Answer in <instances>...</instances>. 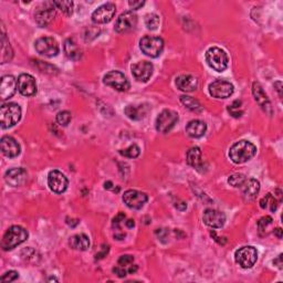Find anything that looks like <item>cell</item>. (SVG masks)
I'll list each match as a JSON object with an SVG mask.
<instances>
[{"label": "cell", "instance_id": "1", "mask_svg": "<svg viewBox=\"0 0 283 283\" xmlns=\"http://www.w3.org/2000/svg\"><path fill=\"white\" fill-rule=\"evenodd\" d=\"M257 153V147L251 142L239 141L233 144L229 151V156L235 164H244L251 159Z\"/></svg>", "mask_w": 283, "mask_h": 283}, {"label": "cell", "instance_id": "2", "mask_svg": "<svg viewBox=\"0 0 283 283\" xmlns=\"http://www.w3.org/2000/svg\"><path fill=\"white\" fill-rule=\"evenodd\" d=\"M28 239V231L20 226H12L3 235L1 247L5 251L12 250Z\"/></svg>", "mask_w": 283, "mask_h": 283}, {"label": "cell", "instance_id": "3", "mask_svg": "<svg viewBox=\"0 0 283 283\" xmlns=\"http://www.w3.org/2000/svg\"><path fill=\"white\" fill-rule=\"evenodd\" d=\"M21 118V109L16 103H7L0 110V121L2 129H9L15 126Z\"/></svg>", "mask_w": 283, "mask_h": 283}, {"label": "cell", "instance_id": "4", "mask_svg": "<svg viewBox=\"0 0 283 283\" xmlns=\"http://www.w3.org/2000/svg\"><path fill=\"white\" fill-rule=\"evenodd\" d=\"M206 61L209 67L217 72H224L228 68V56L223 49L212 47L206 52Z\"/></svg>", "mask_w": 283, "mask_h": 283}, {"label": "cell", "instance_id": "5", "mask_svg": "<svg viewBox=\"0 0 283 283\" xmlns=\"http://www.w3.org/2000/svg\"><path fill=\"white\" fill-rule=\"evenodd\" d=\"M139 47L144 55L151 58H157L161 56L164 49V41L159 37L154 36H146L141 40Z\"/></svg>", "mask_w": 283, "mask_h": 283}, {"label": "cell", "instance_id": "6", "mask_svg": "<svg viewBox=\"0 0 283 283\" xmlns=\"http://www.w3.org/2000/svg\"><path fill=\"white\" fill-rule=\"evenodd\" d=\"M235 260L241 268L250 269L256 264L258 260V252L257 249L251 245L243 247L239 250H237L235 253Z\"/></svg>", "mask_w": 283, "mask_h": 283}, {"label": "cell", "instance_id": "7", "mask_svg": "<svg viewBox=\"0 0 283 283\" xmlns=\"http://www.w3.org/2000/svg\"><path fill=\"white\" fill-rule=\"evenodd\" d=\"M35 48L39 55L47 57V58H52L56 57L60 51L59 43L52 37H42L36 41Z\"/></svg>", "mask_w": 283, "mask_h": 283}, {"label": "cell", "instance_id": "8", "mask_svg": "<svg viewBox=\"0 0 283 283\" xmlns=\"http://www.w3.org/2000/svg\"><path fill=\"white\" fill-rule=\"evenodd\" d=\"M178 122V114L175 111L164 110L156 118V130L159 133H168Z\"/></svg>", "mask_w": 283, "mask_h": 283}, {"label": "cell", "instance_id": "9", "mask_svg": "<svg viewBox=\"0 0 283 283\" xmlns=\"http://www.w3.org/2000/svg\"><path fill=\"white\" fill-rule=\"evenodd\" d=\"M104 84L113 88L120 92L127 91L130 89V82L127 81L126 76L120 71H111L104 76Z\"/></svg>", "mask_w": 283, "mask_h": 283}, {"label": "cell", "instance_id": "10", "mask_svg": "<svg viewBox=\"0 0 283 283\" xmlns=\"http://www.w3.org/2000/svg\"><path fill=\"white\" fill-rule=\"evenodd\" d=\"M116 12V7L114 3H104L97 8V9L92 14V21L94 23L102 24L108 23L114 18Z\"/></svg>", "mask_w": 283, "mask_h": 283}, {"label": "cell", "instance_id": "11", "mask_svg": "<svg viewBox=\"0 0 283 283\" xmlns=\"http://www.w3.org/2000/svg\"><path fill=\"white\" fill-rule=\"evenodd\" d=\"M147 195L145 192L130 189L123 195V202L131 209H141L147 202Z\"/></svg>", "mask_w": 283, "mask_h": 283}, {"label": "cell", "instance_id": "12", "mask_svg": "<svg viewBox=\"0 0 283 283\" xmlns=\"http://www.w3.org/2000/svg\"><path fill=\"white\" fill-rule=\"evenodd\" d=\"M209 93L212 97L227 98L232 95L233 85L225 80H217L209 85Z\"/></svg>", "mask_w": 283, "mask_h": 283}, {"label": "cell", "instance_id": "13", "mask_svg": "<svg viewBox=\"0 0 283 283\" xmlns=\"http://www.w3.org/2000/svg\"><path fill=\"white\" fill-rule=\"evenodd\" d=\"M68 178L59 170H51L48 175V185L56 194H62L68 188Z\"/></svg>", "mask_w": 283, "mask_h": 283}, {"label": "cell", "instance_id": "14", "mask_svg": "<svg viewBox=\"0 0 283 283\" xmlns=\"http://www.w3.org/2000/svg\"><path fill=\"white\" fill-rule=\"evenodd\" d=\"M132 73L135 79L139 82H147L153 75L154 67L149 61H141L132 65Z\"/></svg>", "mask_w": 283, "mask_h": 283}, {"label": "cell", "instance_id": "15", "mask_svg": "<svg viewBox=\"0 0 283 283\" xmlns=\"http://www.w3.org/2000/svg\"><path fill=\"white\" fill-rule=\"evenodd\" d=\"M137 24V16L133 11H126L118 17L115 23V30L117 32H126L133 30Z\"/></svg>", "mask_w": 283, "mask_h": 283}, {"label": "cell", "instance_id": "16", "mask_svg": "<svg viewBox=\"0 0 283 283\" xmlns=\"http://www.w3.org/2000/svg\"><path fill=\"white\" fill-rule=\"evenodd\" d=\"M18 90L23 96H34L37 93V83L35 77L23 73L18 77Z\"/></svg>", "mask_w": 283, "mask_h": 283}, {"label": "cell", "instance_id": "17", "mask_svg": "<svg viewBox=\"0 0 283 283\" xmlns=\"http://www.w3.org/2000/svg\"><path fill=\"white\" fill-rule=\"evenodd\" d=\"M18 87V81L12 75H5L1 77V84H0V97L2 101L9 100L14 96L16 90Z\"/></svg>", "mask_w": 283, "mask_h": 283}, {"label": "cell", "instance_id": "18", "mask_svg": "<svg viewBox=\"0 0 283 283\" xmlns=\"http://www.w3.org/2000/svg\"><path fill=\"white\" fill-rule=\"evenodd\" d=\"M204 223L208 227L211 228H221L226 223V215L223 211L216 210V209H207L204 212Z\"/></svg>", "mask_w": 283, "mask_h": 283}, {"label": "cell", "instance_id": "19", "mask_svg": "<svg viewBox=\"0 0 283 283\" xmlns=\"http://www.w3.org/2000/svg\"><path fill=\"white\" fill-rule=\"evenodd\" d=\"M27 171L23 168H11L5 174V179L8 185L12 187H18L23 185L27 180Z\"/></svg>", "mask_w": 283, "mask_h": 283}, {"label": "cell", "instance_id": "20", "mask_svg": "<svg viewBox=\"0 0 283 283\" xmlns=\"http://www.w3.org/2000/svg\"><path fill=\"white\" fill-rule=\"evenodd\" d=\"M0 146H1L2 154L9 158L17 157L21 151L18 142L11 136H3L0 142Z\"/></svg>", "mask_w": 283, "mask_h": 283}, {"label": "cell", "instance_id": "21", "mask_svg": "<svg viewBox=\"0 0 283 283\" xmlns=\"http://www.w3.org/2000/svg\"><path fill=\"white\" fill-rule=\"evenodd\" d=\"M252 93L254 98H256V101L258 102V104H259L265 112L271 113V103H270V100L268 96H266V94L264 93L260 83L254 82L252 84Z\"/></svg>", "mask_w": 283, "mask_h": 283}, {"label": "cell", "instance_id": "22", "mask_svg": "<svg viewBox=\"0 0 283 283\" xmlns=\"http://www.w3.org/2000/svg\"><path fill=\"white\" fill-rule=\"evenodd\" d=\"M176 87H177L180 91L192 92L195 91L197 87H198V80L190 75H179L177 79H176Z\"/></svg>", "mask_w": 283, "mask_h": 283}, {"label": "cell", "instance_id": "23", "mask_svg": "<svg viewBox=\"0 0 283 283\" xmlns=\"http://www.w3.org/2000/svg\"><path fill=\"white\" fill-rule=\"evenodd\" d=\"M56 17V9L53 7L41 8L36 12V22L38 23L39 27H47L50 23L53 18Z\"/></svg>", "mask_w": 283, "mask_h": 283}, {"label": "cell", "instance_id": "24", "mask_svg": "<svg viewBox=\"0 0 283 283\" xmlns=\"http://www.w3.org/2000/svg\"><path fill=\"white\" fill-rule=\"evenodd\" d=\"M207 131L206 123L200 120H192L186 126V133L192 138H199L205 135Z\"/></svg>", "mask_w": 283, "mask_h": 283}, {"label": "cell", "instance_id": "25", "mask_svg": "<svg viewBox=\"0 0 283 283\" xmlns=\"http://www.w3.org/2000/svg\"><path fill=\"white\" fill-rule=\"evenodd\" d=\"M241 189H243L244 196L245 197V198L253 199L260 190V183L254 178H249V179L247 178L244 185L241 186Z\"/></svg>", "mask_w": 283, "mask_h": 283}, {"label": "cell", "instance_id": "26", "mask_svg": "<svg viewBox=\"0 0 283 283\" xmlns=\"http://www.w3.org/2000/svg\"><path fill=\"white\" fill-rule=\"evenodd\" d=\"M186 161L188 163V165L194 167L197 170L203 168L204 163L202 159V151H200L199 147H192V149L187 151Z\"/></svg>", "mask_w": 283, "mask_h": 283}, {"label": "cell", "instance_id": "27", "mask_svg": "<svg viewBox=\"0 0 283 283\" xmlns=\"http://www.w3.org/2000/svg\"><path fill=\"white\" fill-rule=\"evenodd\" d=\"M69 245L72 249L84 251V250H87L90 247V239L87 235L80 233V235H75L70 238Z\"/></svg>", "mask_w": 283, "mask_h": 283}, {"label": "cell", "instance_id": "28", "mask_svg": "<svg viewBox=\"0 0 283 283\" xmlns=\"http://www.w3.org/2000/svg\"><path fill=\"white\" fill-rule=\"evenodd\" d=\"M146 112L147 111L144 105H138V106L129 105V106H126V109H125L126 116L134 121L142 120V118L146 115Z\"/></svg>", "mask_w": 283, "mask_h": 283}, {"label": "cell", "instance_id": "29", "mask_svg": "<svg viewBox=\"0 0 283 283\" xmlns=\"http://www.w3.org/2000/svg\"><path fill=\"white\" fill-rule=\"evenodd\" d=\"M64 51L70 59L79 60L81 58V50L73 39H68L65 41Z\"/></svg>", "mask_w": 283, "mask_h": 283}, {"label": "cell", "instance_id": "30", "mask_svg": "<svg viewBox=\"0 0 283 283\" xmlns=\"http://www.w3.org/2000/svg\"><path fill=\"white\" fill-rule=\"evenodd\" d=\"M12 57H14V51H12L6 35L3 34L1 37V63H6L8 61H10Z\"/></svg>", "mask_w": 283, "mask_h": 283}, {"label": "cell", "instance_id": "31", "mask_svg": "<svg viewBox=\"0 0 283 283\" xmlns=\"http://www.w3.org/2000/svg\"><path fill=\"white\" fill-rule=\"evenodd\" d=\"M260 207L262 209H269L271 211H276L278 208V202L276 197L271 194L265 195L264 198L260 200Z\"/></svg>", "mask_w": 283, "mask_h": 283}, {"label": "cell", "instance_id": "32", "mask_svg": "<svg viewBox=\"0 0 283 283\" xmlns=\"http://www.w3.org/2000/svg\"><path fill=\"white\" fill-rule=\"evenodd\" d=\"M180 102H182V103L185 105L188 110L194 111V112H200V111L203 110L199 102L191 96H186V95L180 96Z\"/></svg>", "mask_w": 283, "mask_h": 283}, {"label": "cell", "instance_id": "33", "mask_svg": "<svg viewBox=\"0 0 283 283\" xmlns=\"http://www.w3.org/2000/svg\"><path fill=\"white\" fill-rule=\"evenodd\" d=\"M53 6H56L58 9L63 12L64 15L71 16L73 12V2L72 1H55Z\"/></svg>", "mask_w": 283, "mask_h": 283}, {"label": "cell", "instance_id": "34", "mask_svg": "<svg viewBox=\"0 0 283 283\" xmlns=\"http://www.w3.org/2000/svg\"><path fill=\"white\" fill-rule=\"evenodd\" d=\"M245 179H247V177L243 174H233L228 178V183L230 184L232 187L241 188V186L245 184Z\"/></svg>", "mask_w": 283, "mask_h": 283}, {"label": "cell", "instance_id": "35", "mask_svg": "<svg viewBox=\"0 0 283 283\" xmlns=\"http://www.w3.org/2000/svg\"><path fill=\"white\" fill-rule=\"evenodd\" d=\"M139 153H141V150H139V147L135 144L129 146L125 150L120 151L121 155H123V156H125V157H129V158H136L139 155Z\"/></svg>", "mask_w": 283, "mask_h": 283}, {"label": "cell", "instance_id": "36", "mask_svg": "<svg viewBox=\"0 0 283 283\" xmlns=\"http://www.w3.org/2000/svg\"><path fill=\"white\" fill-rule=\"evenodd\" d=\"M72 120V115L69 111H61L57 114V122L61 126H68Z\"/></svg>", "mask_w": 283, "mask_h": 283}, {"label": "cell", "instance_id": "37", "mask_svg": "<svg viewBox=\"0 0 283 283\" xmlns=\"http://www.w3.org/2000/svg\"><path fill=\"white\" fill-rule=\"evenodd\" d=\"M145 24H146L147 29L156 30L157 27L159 26V17L155 14L147 15L145 18Z\"/></svg>", "mask_w": 283, "mask_h": 283}, {"label": "cell", "instance_id": "38", "mask_svg": "<svg viewBox=\"0 0 283 283\" xmlns=\"http://www.w3.org/2000/svg\"><path fill=\"white\" fill-rule=\"evenodd\" d=\"M272 225V218L269 216L262 217V218L258 221V228H259V231H265L268 229L269 226Z\"/></svg>", "mask_w": 283, "mask_h": 283}, {"label": "cell", "instance_id": "39", "mask_svg": "<svg viewBox=\"0 0 283 283\" xmlns=\"http://www.w3.org/2000/svg\"><path fill=\"white\" fill-rule=\"evenodd\" d=\"M240 106H241L240 101L233 102V104L228 108L229 113H230L233 117H240L241 115H243V111H239Z\"/></svg>", "mask_w": 283, "mask_h": 283}, {"label": "cell", "instance_id": "40", "mask_svg": "<svg viewBox=\"0 0 283 283\" xmlns=\"http://www.w3.org/2000/svg\"><path fill=\"white\" fill-rule=\"evenodd\" d=\"M18 278H19V273L12 270V271H8L3 274L0 280H1V282H12V281L17 280Z\"/></svg>", "mask_w": 283, "mask_h": 283}, {"label": "cell", "instance_id": "41", "mask_svg": "<svg viewBox=\"0 0 283 283\" xmlns=\"http://www.w3.org/2000/svg\"><path fill=\"white\" fill-rule=\"evenodd\" d=\"M134 257L130 256V254H125V256H122L120 259H118V265L121 266H130L133 264Z\"/></svg>", "mask_w": 283, "mask_h": 283}, {"label": "cell", "instance_id": "42", "mask_svg": "<svg viewBox=\"0 0 283 283\" xmlns=\"http://www.w3.org/2000/svg\"><path fill=\"white\" fill-rule=\"evenodd\" d=\"M125 219V215L123 214V212H120L115 218L113 219V228H116L117 229V231H120V224L122 223V221H124Z\"/></svg>", "mask_w": 283, "mask_h": 283}, {"label": "cell", "instance_id": "43", "mask_svg": "<svg viewBox=\"0 0 283 283\" xmlns=\"http://www.w3.org/2000/svg\"><path fill=\"white\" fill-rule=\"evenodd\" d=\"M113 272L115 273L118 278H124L127 274V270H125L124 268H123V266L118 265L113 269Z\"/></svg>", "mask_w": 283, "mask_h": 283}, {"label": "cell", "instance_id": "44", "mask_svg": "<svg viewBox=\"0 0 283 283\" xmlns=\"http://www.w3.org/2000/svg\"><path fill=\"white\" fill-rule=\"evenodd\" d=\"M129 5L131 8H132V9L137 10V9H139V8H142L143 6L145 5V1H136V0H131V1L129 2Z\"/></svg>", "mask_w": 283, "mask_h": 283}, {"label": "cell", "instance_id": "45", "mask_svg": "<svg viewBox=\"0 0 283 283\" xmlns=\"http://www.w3.org/2000/svg\"><path fill=\"white\" fill-rule=\"evenodd\" d=\"M274 87H278L277 88V91H278V93H279V96H282V93H281V87H282V83L280 81L279 82H277V83H274Z\"/></svg>", "mask_w": 283, "mask_h": 283}, {"label": "cell", "instance_id": "46", "mask_svg": "<svg viewBox=\"0 0 283 283\" xmlns=\"http://www.w3.org/2000/svg\"><path fill=\"white\" fill-rule=\"evenodd\" d=\"M281 259H282V254H280V256L278 257V259H277V260H274V261H273V264H278V266H279V268H280V269L282 268V262H281Z\"/></svg>", "mask_w": 283, "mask_h": 283}, {"label": "cell", "instance_id": "47", "mask_svg": "<svg viewBox=\"0 0 283 283\" xmlns=\"http://www.w3.org/2000/svg\"><path fill=\"white\" fill-rule=\"evenodd\" d=\"M274 235H276L279 239H281L282 238V229L281 228H277L276 230H274Z\"/></svg>", "mask_w": 283, "mask_h": 283}, {"label": "cell", "instance_id": "48", "mask_svg": "<svg viewBox=\"0 0 283 283\" xmlns=\"http://www.w3.org/2000/svg\"><path fill=\"white\" fill-rule=\"evenodd\" d=\"M125 225H126V227H127V228H133L134 226H135V223H134V220L130 219V220L125 221Z\"/></svg>", "mask_w": 283, "mask_h": 283}, {"label": "cell", "instance_id": "49", "mask_svg": "<svg viewBox=\"0 0 283 283\" xmlns=\"http://www.w3.org/2000/svg\"><path fill=\"white\" fill-rule=\"evenodd\" d=\"M112 186H113V184L111 183V182H108V183H105V184H104L105 189H111V188H112Z\"/></svg>", "mask_w": 283, "mask_h": 283}]
</instances>
